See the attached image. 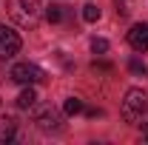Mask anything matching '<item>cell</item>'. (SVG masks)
I'll list each match as a JSON object with an SVG mask.
<instances>
[{
    "mask_svg": "<svg viewBox=\"0 0 148 145\" xmlns=\"http://www.w3.org/2000/svg\"><path fill=\"white\" fill-rule=\"evenodd\" d=\"M123 120L131 125H143L148 120V94L143 88H128L125 100H123Z\"/></svg>",
    "mask_w": 148,
    "mask_h": 145,
    "instance_id": "6da1fadb",
    "label": "cell"
},
{
    "mask_svg": "<svg viewBox=\"0 0 148 145\" xmlns=\"http://www.w3.org/2000/svg\"><path fill=\"white\" fill-rule=\"evenodd\" d=\"M9 17L20 29H34L43 17V6L40 0H9Z\"/></svg>",
    "mask_w": 148,
    "mask_h": 145,
    "instance_id": "7a4b0ae2",
    "label": "cell"
},
{
    "mask_svg": "<svg viewBox=\"0 0 148 145\" xmlns=\"http://www.w3.org/2000/svg\"><path fill=\"white\" fill-rule=\"evenodd\" d=\"M32 111H34V125L43 131V134H60L63 131V114L57 108H51V105H32Z\"/></svg>",
    "mask_w": 148,
    "mask_h": 145,
    "instance_id": "3957f363",
    "label": "cell"
},
{
    "mask_svg": "<svg viewBox=\"0 0 148 145\" xmlns=\"http://www.w3.org/2000/svg\"><path fill=\"white\" fill-rule=\"evenodd\" d=\"M9 77H12V83H17V85H37V83L46 80V71H43L40 66H34V63H17V66L9 71Z\"/></svg>",
    "mask_w": 148,
    "mask_h": 145,
    "instance_id": "277c9868",
    "label": "cell"
},
{
    "mask_svg": "<svg viewBox=\"0 0 148 145\" xmlns=\"http://www.w3.org/2000/svg\"><path fill=\"white\" fill-rule=\"evenodd\" d=\"M20 34L14 29H9L6 23H0V60H12L20 51Z\"/></svg>",
    "mask_w": 148,
    "mask_h": 145,
    "instance_id": "5b68a950",
    "label": "cell"
},
{
    "mask_svg": "<svg viewBox=\"0 0 148 145\" xmlns=\"http://www.w3.org/2000/svg\"><path fill=\"white\" fill-rule=\"evenodd\" d=\"M128 43L134 51H148V23H137L128 31Z\"/></svg>",
    "mask_w": 148,
    "mask_h": 145,
    "instance_id": "8992f818",
    "label": "cell"
},
{
    "mask_svg": "<svg viewBox=\"0 0 148 145\" xmlns=\"http://www.w3.org/2000/svg\"><path fill=\"white\" fill-rule=\"evenodd\" d=\"M14 131H17V122H14L12 117L0 114V142H9V140L14 137Z\"/></svg>",
    "mask_w": 148,
    "mask_h": 145,
    "instance_id": "52a82bcc",
    "label": "cell"
},
{
    "mask_svg": "<svg viewBox=\"0 0 148 145\" xmlns=\"http://www.w3.org/2000/svg\"><path fill=\"white\" fill-rule=\"evenodd\" d=\"M37 103V94H34V88H32V85H26V88L20 91V97H17V108H32V105H34Z\"/></svg>",
    "mask_w": 148,
    "mask_h": 145,
    "instance_id": "ba28073f",
    "label": "cell"
},
{
    "mask_svg": "<svg viewBox=\"0 0 148 145\" xmlns=\"http://www.w3.org/2000/svg\"><path fill=\"white\" fill-rule=\"evenodd\" d=\"M46 20H49V23H63V20H66V6L51 3V6L46 9Z\"/></svg>",
    "mask_w": 148,
    "mask_h": 145,
    "instance_id": "9c48e42d",
    "label": "cell"
},
{
    "mask_svg": "<svg viewBox=\"0 0 148 145\" xmlns=\"http://www.w3.org/2000/svg\"><path fill=\"white\" fill-rule=\"evenodd\" d=\"M83 20H86V23H97V20H100V6L86 3V6H83Z\"/></svg>",
    "mask_w": 148,
    "mask_h": 145,
    "instance_id": "30bf717a",
    "label": "cell"
},
{
    "mask_svg": "<svg viewBox=\"0 0 148 145\" xmlns=\"http://www.w3.org/2000/svg\"><path fill=\"white\" fill-rule=\"evenodd\" d=\"M63 111H66V114H80V111H83V100L69 97V100H66V105H63Z\"/></svg>",
    "mask_w": 148,
    "mask_h": 145,
    "instance_id": "8fae6325",
    "label": "cell"
},
{
    "mask_svg": "<svg viewBox=\"0 0 148 145\" xmlns=\"http://www.w3.org/2000/svg\"><path fill=\"white\" fill-rule=\"evenodd\" d=\"M91 51H94V54H106V51H108V40L94 37V40H91Z\"/></svg>",
    "mask_w": 148,
    "mask_h": 145,
    "instance_id": "7c38bea8",
    "label": "cell"
},
{
    "mask_svg": "<svg viewBox=\"0 0 148 145\" xmlns=\"http://www.w3.org/2000/svg\"><path fill=\"white\" fill-rule=\"evenodd\" d=\"M114 6H117V14H131V9H134V0H114Z\"/></svg>",
    "mask_w": 148,
    "mask_h": 145,
    "instance_id": "4fadbf2b",
    "label": "cell"
},
{
    "mask_svg": "<svg viewBox=\"0 0 148 145\" xmlns=\"http://www.w3.org/2000/svg\"><path fill=\"white\" fill-rule=\"evenodd\" d=\"M128 68H131L134 74H148V66H145V63H140V60H131Z\"/></svg>",
    "mask_w": 148,
    "mask_h": 145,
    "instance_id": "5bb4252c",
    "label": "cell"
}]
</instances>
